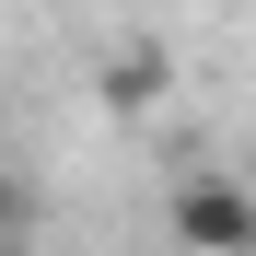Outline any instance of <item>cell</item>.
Wrapping results in <instances>:
<instances>
[{"instance_id":"6da1fadb","label":"cell","mask_w":256,"mask_h":256,"mask_svg":"<svg viewBox=\"0 0 256 256\" xmlns=\"http://www.w3.org/2000/svg\"><path fill=\"white\" fill-rule=\"evenodd\" d=\"M175 244L186 256H256V186L244 175H186L175 186Z\"/></svg>"},{"instance_id":"7a4b0ae2","label":"cell","mask_w":256,"mask_h":256,"mask_svg":"<svg viewBox=\"0 0 256 256\" xmlns=\"http://www.w3.org/2000/svg\"><path fill=\"white\" fill-rule=\"evenodd\" d=\"M152 82H163L152 58H105V94H116V105H152Z\"/></svg>"}]
</instances>
